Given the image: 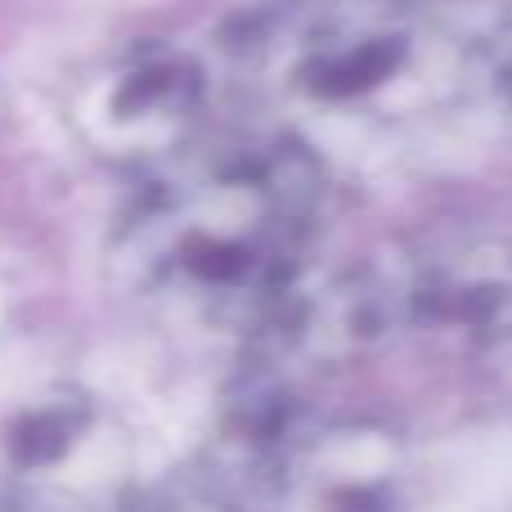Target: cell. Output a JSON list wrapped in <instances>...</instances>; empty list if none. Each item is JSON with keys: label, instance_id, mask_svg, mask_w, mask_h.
<instances>
[{"label": "cell", "instance_id": "cell-1", "mask_svg": "<svg viewBox=\"0 0 512 512\" xmlns=\"http://www.w3.org/2000/svg\"><path fill=\"white\" fill-rule=\"evenodd\" d=\"M319 167L292 140L180 153L117 243L131 292L198 333L252 337L306 274Z\"/></svg>", "mask_w": 512, "mask_h": 512}, {"label": "cell", "instance_id": "cell-2", "mask_svg": "<svg viewBox=\"0 0 512 512\" xmlns=\"http://www.w3.org/2000/svg\"><path fill=\"white\" fill-rule=\"evenodd\" d=\"M256 68L315 122L391 131L450 104L468 54L414 0H301L256 32Z\"/></svg>", "mask_w": 512, "mask_h": 512}, {"label": "cell", "instance_id": "cell-3", "mask_svg": "<svg viewBox=\"0 0 512 512\" xmlns=\"http://www.w3.org/2000/svg\"><path fill=\"white\" fill-rule=\"evenodd\" d=\"M0 477L23 512H113L131 481V441L95 391L54 382L5 418Z\"/></svg>", "mask_w": 512, "mask_h": 512}, {"label": "cell", "instance_id": "cell-4", "mask_svg": "<svg viewBox=\"0 0 512 512\" xmlns=\"http://www.w3.org/2000/svg\"><path fill=\"white\" fill-rule=\"evenodd\" d=\"M207 108V68L176 41H135L81 90L86 140L117 162H162L189 149Z\"/></svg>", "mask_w": 512, "mask_h": 512}, {"label": "cell", "instance_id": "cell-5", "mask_svg": "<svg viewBox=\"0 0 512 512\" xmlns=\"http://www.w3.org/2000/svg\"><path fill=\"white\" fill-rule=\"evenodd\" d=\"M270 512H414L418 468L400 432L373 418H310L265 468Z\"/></svg>", "mask_w": 512, "mask_h": 512}, {"label": "cell", "instance_id": "cell-6", "mask_svg": "<svg viewBox=\"0 0 512 512\" xmlns=\"http://www.w3.org/2000/svg\"><path fill=\"white\" fill-rule=\"evenodd\" d=\"M396 283L400 333L450 346L512 342V243L499 234H459L405 261H387Z\"/></svg>", "mask_w": 512, "mask_h": 512}, {"label": "cell", "instance_id": "cell-7", "mask_svg": "<svg viewBox=\"0 0 512 512\" xmlns=\"http://www.w3.org/2000/svg\"><path fill=\"white\" fill-rule=\"evenodd\" d=\"M486 68H490V81H495V90L504 95V104L512 108V9H508L504 23H499L495 41L486 45Z\"/></svg>", "mask_w": 512, "mask_h": 512}, {"label": "cell", "instance_id": "cell-8", "mask_svg": "<svg viewBox=\"0 0 512 512\" xmlns=\"http://www.w3.org/2000/svg\"><path fill=\"white\" fill-rule=\"evenodd\" d=\"M144 512H243V504H234V499L221 495V490L198 486V490H180V495L162 499V504H153Z\"/></svg>", "mask_w": 512, "mask_h": 512}]
</instances>
